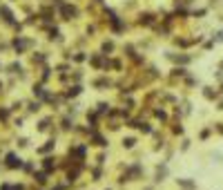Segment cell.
Here are the masks:
<instances>
[{
    "instance_id": "6da1fadb",
    "label": "cell",
    "mask_w": 223,
    "mask_h": 190,
    "mask_svg": "<svg viewBox=\"0 0 223 190\" xmlns=\"http://www.w3.org/2000/svg\"><path fill=\"white\" fill-rule=\"evenodd\" d=\"M7 161H9V165H11V168L20 165V161H16V154H9V157H7Z\"/></svg>"
}]
</instances>
